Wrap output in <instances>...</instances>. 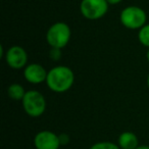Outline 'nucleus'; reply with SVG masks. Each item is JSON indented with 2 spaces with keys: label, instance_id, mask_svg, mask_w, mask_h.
<instances>
[{
  "label": "nucleus",
  "instance_id": "f257e3e1",
  "mask_svg": "<svg viewBox=\"0 0 149 149\" xmlns=\"http://www.w3.org/2000/svg\"><path fill=\"white\" fill-rule=\"evenodd\" d=\"M45 83L54 93H64L74 86V72L70 66L56 65L48 70Z\"/></svg>",
  "mask_w": 149,
  "mask_h": 149
},
{
  "label": "nucleus",
  "instance_id": "f03ea898",
  "mask_svg": "<svg viewBox=\"0 0 149 149\" xmlns=\"http://www.w3.org/2000/svg\"><path fill=\"white\" fill-rule=\"evenodd\" d=\"M72 30L70 26L64 22H56L52 24L47 30L45 39L51 48H64L70 41Z\"/></svg>",
  "mask_w": 149,
  "mask_h": 149
},
{
  "label": "nucleus",
  "instance_id": "7ed1b4c3",
  "mask_svg": "<svg viewBox=\"0 0 149 149\" xmlns=\"http://www.w3.org/2000/svg\"><path fill=\"white\" fill-rule=\"evenodd\" d=\"M120 22L127 29L139 31L147 24V13L142 7L130 5L120 11Z\"/></svg>",
  "mask_w": 149,
  "mask_h": 149
},
{
  "label": "nucleus",
  "instance_id": "20e7f679",
  "mask_svg": "<svg viewBox=\"0 0 149 149\" xmlns=\"http://www.w3.org/2000/svg\"><path fill=\"white\" fill-rule=\"evenodd\" d=\"M25 112L31 118H39L46 110V99L41 92L29 90L22 100Z\"/></svg>",
  "mask_w": 149,
  "mask_h": 149
},
{
  "label": "nucleus",
  "instance_id": "39448f33",
  "mask_svg": "<svg viewBox=\"0 0 149 149\" xmlns=\"http://www.w3.org/2000/svg\"><path fill=\"white\" fill-rule=\"evenodd\" d=\"M109 4L106 0H82L80 3V11L85 19L89 21H97L106 15Z\"/></svg>",
  "mask_w": 149,
  "mask_h": 149
},
{
  "label": "nucleus",
  "instance_id": "423d86ee",
  "mask_svg": "<svg viewBox=\"0 0 149 149\" xmlns=\"http://www.w3.org/2000/svg\"><path fill=\"white\" fill-rule=\"evenodd\" d=\"M6 64L13 70H24L28 65V53L25 48L19 45L10 46L4 55Z\"/></svg>",
  "mask_w": 149,
  "mask_h": 149
},
{
  "label": "nucleus",
  "instance_id": "0eeeda50",
  "mask_svg": "<svg viewBox=\"0 0 149 149\" xmlns=\"http://www.w3.org/2000/svg\"><path fill=\"white\" fill-rule=\"evenodd\" d=\"M34 146L36 149H59L58 135L52 131H40L34 137Z\"/></svg>",
  "mask_w": 149,
  "mask_h": 149
},
{
  "label": "nucleus",
  "instance_id": "6e6552de",
  "mask_svg": "<svg viewBox=\"0 0 149 149\" xmlns=\"http://www.w3.org/2000/svg\"><path fill=\"white\" fill-rule=\"evenodd\" d=\"M23 74L24 78L28 83L32 85H39L46 82L48 70H46L42 64L33 62V63H29L24 68Z\"/></svg>",
  "mask_w": 149,
  "mask_h": 149
},
{
  "label": "nucleus",
  "instance_id": "1a4fd4ad",
  "mask_svg": "<svg viewBox=\"0 0 149 149\" xmlns=\"http://www.w3.org/2000/svg\"><path fill=\"white\" fill-rule=\"evenodd\" d=\"M118 145L120 149H136L139 146V139L135 133L126 131L118 136Z\"/></svg>",
  "mask_w": 149,
  "mask_h": 149
},
{
  "label": "nucleus",
  "instance_id": "9d476101",
  "mask_svg": "<svg viewBox=\"0 0 149 149\" xmlns=\"http://www.w3.org/2000/svg\"><path fill=\"white\" fill-rule=\"evenodd\" d=\"M27 91L25 90L23 85L19 83H13L8 86L7 88V95L10 99L15 100V101H21L23 98L25 97Z\"/></svg>",
  "mask_w": 149,
  "mask_h": 149
},
{
  "label": "nucleus",
  "instance_id": "9b49d317",
  "mask_svg": "<svg viewBox=\"0 0 149 149\" xmlns=\"http://www.w3.org/2000/svg\"><path fill=\"white\" fill-rule=\"evenodd\" d=\"M138 40L144 47L149 49V24L148 23L138 31Z\"/></svg>",
  "mask_w": 149,
  "mask_h": 149
},
{
  "label": "nucleus",
  "instance_id": "f8f14e48",
  "mask_svg": "<svg viewBox=\"0 0 149 149\" xmlns=\"http://www.w3.org/2000/svg\"><path fill=\"white\" fill-rule=\"evenodd\" d=\"M90 149H120L118 144L110 141H101V142H97L93 144Z\"/></svg>",
  "mask_w": 149,
  "mask_h": 149
},
{
  "label": "nucleus",
  "instance_id": "ddd939ff",
  "mask_svg": "<svg viewBox=\"0 0 149 149\" xmlns=\"http://www.w3.org/2000/svg\"><path fill=\"white\" fill-rule=\"evenodd\" d=\"M62 49H58V48H50L49 50V57L51 58L53 61H58L61 58L62 55Z\"/></svg>",
  "mask_w": 149,
  "mask_h": 149
},
{
  "label": "nucleus",
  "instance_id": "4468645a",
  "mask_svg": "<svg viewBox=\"0 0 149 149\" xmlns=\"http://www.w3.org/2000/svg\"><path fill=\"white\" fill-rule=\"evenodd\" d=\"M58 139H59L60 146H65V145H68L70 141V135L65 134V133H61V134L58 135Z\"/></svg>",
  "mask_w": 149,
  "mask_h": 149
},
{
  "label": "nucleus",
  "instance_id": "2eb2a0df",
  "mask_svg": "<svg viewBox=\"0 0 149 149\" xmlns=\"http://www.w3.org/2000/svg\"><path fill=\"white\" fill-rule=\"evenodd\" d=\"M106 1H107L109 5H116V4H118V3L122 2L123 0H106Z\"/></svg>",
  "mask_w": 149,
  "mask_h": 149
},
{
  "label": "nucleus",
  "instance_id": "dca6fc26",
  "mask_svg": "<svg viewBox=\"0 0 149 149\" xmlns=\"http://www.w3.org/2000/svg\"><path fill=\"white\" fill-rule=\"evenodd\" d=\"M136 149H149V145H139Z\"/></svg>",
  "mask_w": 149,
  "mask_h": 149
},
{
  "label": "nucleus",
  "instance_id": "f3484780",
  "mask_svg": "<svg viewBox=\"0 0 149 149\" xmlns=\"http://www.w3.org/2000/svg\"><path fill=\"white\" fill-rule=\"evenodd\" d=\"M146 59H147V61H148V63H149V49L147 50V53H146Z\"/></svg>",
  "mask_w": 149,
  "mask_h": 149
},
{
  "label": "nucleus",
  "instance_id": "a211bd4d",
  "mask_svg": "<svg viewBox=\"0 0 149 149\" xmlns=\"http://www.w3.org/2000/svg\"><path fill=\"white\" fill-rule=\"evenodd\" d=\"M147 87H148V89H149V74H148V76H147Z\"/></svg>",
  "mask_w": 149,
  "mask_h": 149
}]
</instances>
